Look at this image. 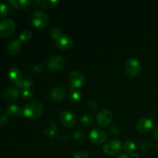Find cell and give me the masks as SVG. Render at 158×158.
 Masks as SVG:
<instances>
[{"instance_id":"cell-1","label":"cell","mask_w":158,"mask_h":158,"mask_svg":"<svg viewBox=\"0 0 158 158\" xmlns=\"http://www.w3.org/2000/svg\"><path fill=\"white\" fill-rule=\"evenodd\" d=\"M43 112V105L39 100L30 102L25 106L23 110V115L27 118L35 120L40 117Z\"/></svg>"},{"instance_id":"cell-2","label":"cell","mask_w":158,"mask_h":158,"mask_svg":"<svg viewBox=\"0 0 158 158\" xmlns=\"http://www.w3.org/2000/svg\"><path fill=\"white\" fill-rule=\"evenodd\" d=\"M123 148L121 141L117 139H113L106 142L103 146V151L105 154L108 156H114L118 154Z\"/></svg>"},{"instance_id":"cell-3","label":"cell","mask_w":158,"mask_h":158,"mask_svg":"<svg viewBox=\"0 0 158 158\" xmlns=\"http://www.w3.org/2000/svg\"><path fill=\"white\" fill-rule=\"evenodd\" d=\"M125 72L130 77H137L141 73V65L137 59H130L124 64Z\"/></svg>"},{"instance_id":"cell-4","label":"cell","mask_w":158,"mask_h":158,"mask_svg":"<svg viewBox=\"0 0 158 158\" xmlns=\"http://www.w3.org/2000/svg\"><path fill=\"white\" fill-rule=\"evenodd\" d=\"M16 29L15 23L11 19L0 22V36L9 37L14 33Z\"/></svg>"},{"instance_id":"cell-5","label":"cell","mask_w":158,"mask_h":158,"mask_svg":"<svg viewBox=\"0 0 158 158\" xmlns=\"http://www.w3.org/2000/svg\"><path fill=\"white\" fill-rule=\"evenodd\" d=\"M60 122L65 127H73L77 122V117L75 114L69 110H63L59 115Z\"/></svg>"},{"instance_id":"cell-6","label":"cell","mask_w":158,"mask_h":158,"mask_svg":"<svg viewBox=\"0 0 158 158\" xmlns=\"http://www.w3.org/2000/svg\"><path fill=\"white\" fill-rule=\"evenodd\" d=\"M32 21L35 27L45 28L49 24V19L47 14L42 11H37L32 15Z\"/></svg>"},{"instance_id":"cell-7","label":"cell","mask_w":158,"mask_h":158,"mask_svg":"<svg viewBox=\"0 0 158 158\" xmlns=\"http://www.w3.org/2000/svg\"><path fill=\"white\" fill-rule=\"evenodd\" d=\"M113 120V115L110 110L103 109L97 114V122L100 127H106L111 123Z\"/></svg>"},{"instance_id":"cell-8","label":"cell","mask_w":158,"mask_h":158,"mask_svg":"<svg viewBox=\"0 0 158 158\" xmlns=\"http://www.w3.org/2000/svg\"><path fill=\"white\" fill-rule=\"evenodd\" d=\"M69 82L73 88H80L84 85L86 78L80 71H72L69 75Z\"/></svg>"},{"instance_id":"cell-9","label":"cell","mask_w":158,"mask_h":158,"mask_svg":"<svg viewBox=\"0 0 158 158\" xmlns=\"http://www.w3.org/2000/svg\"><path fill=\"white\" fill-rule=\"evenodd\" d=\"M65 66V60L62 56H52L47 61V66L49 69L54 72L60 71Z\"/></svg>"},{"instance_id":"cell-10","label":"cell","mask_w":158,"mask_h":158,"mask_svg":"<svg viewBox=\"0 0 158 158\" xmlns=\"http://www.w3.org/2000/svg\"><path fill=\"white\" fill-rule=\"evenodd\" d=\"M106 140V134L101 129H94L89 133V140L97 145L102 144Z\"/></svg>"},{"instance_id":"cell-11","label":"cell","mask_w":158,"mask_h":158,"mask_svg":"<svg viewBox=\"0 0 158 158\" xmlns=\"http://www.w3.org/2000/svg\"><path fill=\"white\" fill-rule=\"evenodd\" d=\"M153 127L152 120H150L147 117H143L137 120V124H136V129L137 130L140 134H146L149 132Z\"/></svg>"},{"instance_id":"cell-12","label":"cell","mask_w":158,"mask_h":158,"mask_svg":"<svg viewBox=\"0 0 158 158\" xmlns=\"http://www.w3.org/2000/svg\"><path fill=\"white\" fill-rule=\"evenodd\" d=\"M56 45L57 47L63 50H68L73 46V41L69 36L66 35H62L60 38L56 40Z\"/></svg>"},{"instance_id":"cell-13","label":"cell","mask_w":158,"mask_h":158,"mask_svg":"<svg viewBox=\"0 0 158 158\" xmlns=\"http://www.w3.org/2000/svg\"><path fill=\"white\" fill-rule=\"evenodd\" d=\"M20 94V89L17 86H11L7 88L3 94L5 100L7 102H14L18 99Z\"/></svg>"},{"instance_id":"cell-14","label":"cell","mask_w":158,"mask_h":158,"mask_svg":"<svg viewBox=\"0 0 158 158\" xmlns=\"http://www.w3.org/2000/svg\"><path fill=\"white\" fill-rule=\"evenodd\" d=\"M66 92L63 87H56L52 90L50 94V97L52 100L55 102H60L64 100L66 97Z\"/></svg>"},{"instance_id":"cell-15","label":"cell","mask_w":158,"mask_h":158,"mask_svg":"<svg viewBox=\"0 0 158 158\" xmlns=\"http://www.w3.org/2000/svg\"><path fill=\"white\" fill-rule=\"evenodd\" d=\"M9 78L15 86H18L22 80V73L18 68L12 67L9 71Z\"/></svg>"},{"instance_id":"cell-16","label":"cell","mask_w":158,"mask_h":158,"mask_svg":"<svg viewBox=\"0 0 158 158\" xmlns=\"http://www.w3.org/2000/svg\"><path fill=\"white\" fill-rule=\"evenodd\" d=\"M22 48V44L19 40H13L9 43L7 46V51L10 55H17L20 52Z\"/></svg>"},{"instance_id":"cell-17","label":"cell","mask_w":158,"mask_h":158,"mask_svg":"<svg viewBox=\"0 0 158 158\" xmlns=\"http://www.w3.org/2000/svg\"><path fill=\"white\" fill-rule=\"evenodd\" d=\"M43 132L47 137H50V138H53L58 134V129H57L56 125L53 122H49L44 127Z\"/></svg>"},{"instance_id":"cell-18","label":"cell","mask_w":158,"mask_h":158,"mask_svg":"<svg viewBox=\"0 0 158 158\" xmlns=\"http://www.w3.org/2000/svg\"><path fill=\"white\" fill-rule=\"evenodd\" d=\"M6 114L9 117H20L23 115V111L21 110L19 107L15 104L9 105L6 108Z\"/></svg>"},{"instance_id":"cell-19","label":"cell","mask_w":158,"mask_h":158,"mask_svg":"<svg viewBox=\"0 0 158 158\" xmlns=\"http://www.w3.org/2000/svg\"><path fill=\"white\" fill-rule=\"evenodd\" d=\"M57 0H36V3L43 9H52L57 4Z\"/></svg>"},{"instance_id":"cell-20","label":"cell","mask_w":158,"mask_h":158,"mask_svg":"<svg viewBox=\"0 0 158 158\" xmlns=\"http://www.w3.org/2000/svg\"><path fill=\"white\" fill-rule=\"evenodd\" d=\"M123 147L127 154H133L136 150V143L131 140L125 141Z\"/></svg>"},{"instance_id":"cell-21","label":"cell","mask_w":158,"mask_h":158,"mask_svg":"<svg viewBox=\"0 0 158 158\" xmlns=\"http://www.w3.org/2000/svg\"><path fill=\"white\" fill-rule=\"evenodd\" d=\"M32 81L30 78L29 77H24V78L22 79V80L20 81V83H19V85L17 86L18 88H22L23 89H29V88L32 86Z\"/></svg>"},{"instance_id":"cell-22","label":"cell","mask_w":158,"mask_h":158,"mask_svg":"<svg viewBox=\"0 0 158 158\" xmlns=\"http://www.w3.org/2000/svg\"><path fill=\"white\" fill-rule=\"evenodd\" d=\"M80 122H81V124L83 127H90L94 123V118H93V117H91L89 115H84L81 118Z\"/></svg>"},{"instance_id":"cell-23","label":"cell","mask_w":158,"mask_h":158,"mask_svg":"<svg viewBox=\"0 0 158 158\" xmlns=\"http://www.w3.org/2000/svg\"><path fill=\"white\" fill-rule=\"evenodd\" d=\"M70 100L73 103H78L82 98V95L78 90H72L70 93Z\"/></svg>"},{"instance_id":"cell-24","label":"cell","mask_w":158,"mask_h":158,"mask_svg":"<svg viewBox=\"0 0 158 158\" xmlns=\"http://www.w3.org/2000/svg\"><path fill=\"white\" fill-rule=\"evenodd\" d=\"M49 35H50L51 38H52V40H56L57 39L60 38V37L62 35H63V34L62 33L61 29L56 27V28H52V29H51L50 32H49Z\"/></svg>"},{"instance_id":"cell-25","label":"cell","mask_w":158,"mask_h":158,"mask_svg":"<svg viewBox=\"0 0 158 158\" xmlns=\"http://www.w3.org/2000/svg\"><path fill=\"white\" fill-rule=\"evenodd\" d=\"M31 6V2L29 0H19L17 1V7L21 9H28Z\"/></svg>"},{"instance_id":"cell-26","label":"cell","mask_w":158,"mask_h":158,"mask_svg":"<svg viewBox=\"0 0 158 158\" xmlns=\"http://www.w3.org/2000/svg\"><path fill=\"white\" fill-rule=\"evenodd\" d=\"M32 37V32L28 29H24L22 31V32L19 35V39L23 41H28Z\"/></svg>"},{"instance_id":"cell-27","label":"cell","mask_w":158,"mask_h":158,"mask_svg":"<svg viewBox=\"0 0 158 158\" xmlns=\"http://www.w3.org/2000/svg\"><path fill=\"white\" fill-rule=\"evenodd\" d=\"M152 145H153L152 142H151V140H143L141 143H140V148L142 151H149L151 148H152Z\"/></svg>"},{"instance_id":"cell-28","label":"cell","mask_w":158,"mask_h":158,"mask_svg":"<svg viewBox=\"0 0 158 158\" xmlns=\"http://www.w3.org/2000/svg\"><path fill=\"white\" fill-rule=\"evenodd\" d=\"M21 96L26 100H31L33 97V94H32V91L29 90V89H23L21 91Z\"/></svg>"},{"instance_id":"cell-29","label":"cell","mask_w":158,"mask_h":158,"mask_svg":"<svg viewBox=\"0 0 158 158\" xmlns=\"http://www.w3.org/2000/svg\"><path fill=\"white\" fill-rule=\"evenodd\" d=\"M9 12V8L4 3L0 2V18L5 17Z\"/></svg>"},{"instance_id":"cell-30","label":"cell","mask_w":158,"mask_h":158,"mask_svg":"<svg viewBox=\"0 0 158 158\" xmlns=\"http://www.w3.org/2000/svg\"><path fill=\"white\" fill-rule=\"evenodd\" d=\"M73 158H89V154L85 151H79L75 153Z\"/></svg>"},{"instance_id":"cell-31","label":"cell","mask_w":158,"mask_h":158,"mask_svg":"<svg viewBox=\"0 0 158 158\" xmlns=\"http://www.w3.org/2000/svg\"><path fill=\"white\" fill-rule=\"evenodd\" d=\"M43 69H44V66L43 64H37L33 66L32 71L35 74H40L43 71Z\"/></svg>"},{"instance_id":"cell-32","label":"cell","mask_w":158,"mask_h":158,"mask_svg":"<svg viewBox=\"0 0 158 158\" xmlns=\"http://www.w3.org/2000/svg\"><path fill=\"white\" fill-rule=\"evenodd\" d=\"M88 106H89L90 109L96 110L97 108V103H96L95 101H94V100H90V101H89V103H88Z\"/></svg>"},{"instance_id":"cell-33","label":"cell","mask_w":158,"mask_h":158,"mask_svg":"<svg viewBox=\"0 0 158 158\" xmlns=\"http://www.w3.org/2000/svg\"><path fill=\"white\" fill-rule=\"evenodd\" d=\"M83 137V134L81 131H78V132H76L75 134H74V138H75L76 140H81Z\"/></svg>"},{"instance_id":"cell-34","label":"cell","mask_w":158,"mask_h":158,"mask_svg":"<svg viewBox=\"0 0 158 158\" xmlns=\"http://www.w3.org/2000/svg\"><path fill=\"white\" fill-rule=\"evenodd\" d=\"M110 131L113 134L116 135V134H118L119 133H120V128H119L117 126H113L112 128H111Z\"/></svg>"},{"instance_id":"cell-35","label":"cell","mask_w":158,"mask_h":158,"mask_svg":"<svg viewBox=\"0 0 158 158\" xmlns=\"http://www.w3.org/2000/svg\"><path fill=\"white\" fill-rule=\"evenodd\" d=\"M7 122L8 119L5 114H2V116H0V124H4V123H6Z\"/></svg>"},{"instance_id":"cell-36","label":"cell","mask_w":158,"mask_h":158,"mask_svg":"<svg viewBox=\"0 0 158 158\" xmlns=\"http://www.w3.org/2000/svg\"><path fill=\"white\" fill-rule=\"evenodd\" d=\"M117 158H131V157H130L129 155H127V154H120V155L117 156Z\"/></svg>"},{"instance_id":"cell-37","label":"cell","mask_w":158,"mask_h":158,"mask_svg":"<svg viewBox=\"0 0 158 158\" xmlns=\"http://www.w3.org/2000/svg\"><path fill=\"white\" fill-rule=\"evenodd\" d=\"M154 137H155L156 140L158 141V126H157V127L155 128V130H154Z\"/></svg>"},{"instance_id":"cell-38","label":"cell","mask_w":158,"mask_h":158,"mask_svg":"<svg viewBox=\"0 0 158 158\" xmlns=\"http://www.w3.org/2000/svg\"><path fill=\"white\" fill-rule=\"evenodd\" d=\"M131 158H140V155H139V154H137V153H134Z\"/></svg>"}]
</instances>
